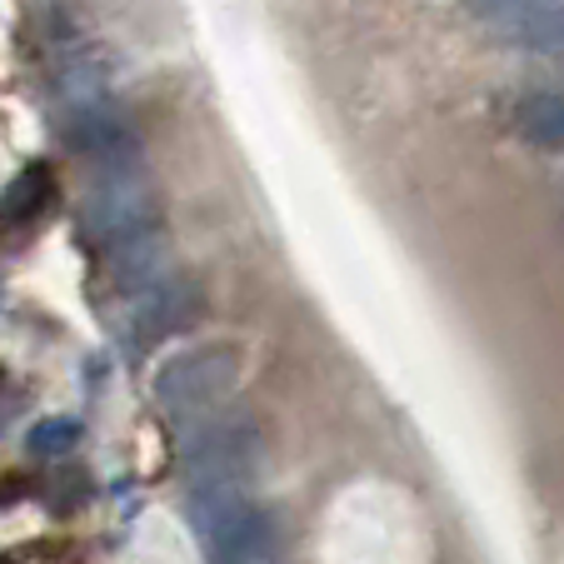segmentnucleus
I'll use <instances>...</instances> for the list:
<instances>
[{
	"label": "nucleus",
	"instance_id": "obj_1",
	"mask_svg": "<svg viewBox=\"0 0 564 564\" xmlns=\"http://www.w3.org/2000/svg\"><path fill=\"white\" fill-rule=\"evenodd\" d=\"M260 465V430L250 415L220 420L215 430H205L191 449H185V490H191V510L205 514L215 505L250 495V479Z\"/></svg>",
	"mask_w": 564,
	"mask_h": 564
},
{
	"label": "nucleus",
	"instance_id": "obj_2",
	"mask_svg": "<svg viewBox=\"0 0 564 564\" xmlns=\"http://www.w3.org/2000/svg\"><path fill=\"white\" fill-rule=\"evenodd\" d=\"M240 370H246V355L235 350V345H195V350L171 355L155 370V400L165 415L195 420L230 400Z\"/></svg>",
	"mask_w": 564,
	"mask_h": 564
},
{
	"label": "nucleus",
	"instance_id": "obj_3",
	"mask_svg": "<svg viewBox=\"0 0 564 564\" xmlns=\"http://www.w3.org/2000/svg\"><path fill=\"white\" fill-rule=\"evenodd\" d=\"M195 524H200V534H205L210 564H280L275 514H270L256 495H235V500L195 514Z\"/></svg>",
	"mask_w": 564,
	"mask_h": 564
},
{
	"label": "nucleus",
	"instance_id": "obj_4",
	"mask_svg": "<svg viewBox=\"0 0 564 564\" xmlns=\"http://www.w3.org/2000/svg\"><path fill=\"white\" fill-rule=\"evenodd\" d=\"M160 230V210H155V191L150 181H140L135 171H116L100 175V185L86 200V235L100 250H116L135 235Z\"/></svg>",
	"mask_w": 564,
	"mask_h": 564
},
{
	"label": "nucleus",
	"instance_id": "obj_5",
	"mask_svg": "<svg viewBox=\"0 0 564 564\" xmlns=\"http://www.w3.org/2000/svg\"><path fill=\"white\" fill-rule=\"evenodd\" d=\"M205 315V290L195 275H165L160 285H150L130 319V350H150V345L185 335L195 319Z\"/></svg>",
	"mask_w": 564,
	"mask_h": 564
},
{
	"label": "nucleus",
	"instance_id": "obj_6",
	"mask_svg": "<svg viewBox=\"0 0 564 564\" xmlns=\"http://www.w3.org/2000/svg\"><path fill=\"white\" fill-rule=\"evenodd\" d=\"M65 130H70V145L80 150L86 160H96L106 175L116 171H135V130L130 120L120 116L110 100H96V106H80V110H65Z\"/></svg>",
	"mask_w": 564,
	"mask_h": 564
},
{
	"label": "nucleus",
	"instance_id": "obj_7",
	"mask_svg": "<svg viewBox=\"0 0 564 564\" xmlns=\"http://www.w3.org/2000/svg\"><path fill=\"white\" fill-rule=\"evenodd\" d=\"M51 205H55V175H51L45 160H31V165L6 185V195H0V235L35 225Z\"/></svg>",
	"mask_w": 564,
	"mask_h": 564
},
{
	"label": "nucleus",
	"instance_id": "obj_8",
	"mask_svg": "<svg viewBox=\"0 0 564 564\" xmlns=\"http://www.w3.org/2000/svg\"><path fill=\"white\" fill-rule=\"evenodd\" d=\"M510 126L524 145L534 150H564V90H530L514 100Z\"/></svg>",
	"mask_w": 564,
	"mask_h": 564
},
{
	"label": "nucleus",
	"instance_id": "obj_9",
	"mask_svg": "<svg viewBox=\"0 0 564 564\" xmlns=\"http://www.w3.org/2000/svg\"><path fill=\"white\" fill-rule=\"evenodd\" d=\"M500 41L520 45V51L530 55H564V0H554V6H540V11L520 15V21L500 25Z\"/></svg>",
	"mask_w": 564,
	"mask_h": 564
},
{
	"label": "nucleus",
	"instance_id": "obj_10",
	"mask_svg": "<svg viewBox=\"0 0 564 564\" xmlns=\"http://www.w3.org/2000/svg\"><path fill=\"white\" fill-rule=\"evenodd\" d=\"M75 445H80V420L75 415H45L41 425L25 435V449L41 459H65Z\"/></svg>",
	"mask_w": 564,
	"mask_h": 564
},
{
	"label": "nucleus",
	"instance_id": "obj_11",
	"mask_svg": "<svg viewBox=\"0 0 564 564\" xmlns=\"http://www.w3.org/2000/svg\"><path fill=\"white\" fill-rule=\"evenodd\" d=\"M465 6H469V11H475L485 25H490V31H500V25L520 21V15L540 11V6H554V0H465Z\"/></svg>",
	"mask_w": 564,
	"mask_h": 564
},
{
	"label": "nucleus",
	"instance_id": "obj_12",
	"mask_svg": "<svg viewBox=\"0 0 564 564\" xmlns=\"http://www.w3.org/2000/svg\"><path fill=\"white\" fill-rule=\"evenodd\" d=\"M61 495H65V465L45 479V500H51V510H61ZM70 495H75V500H86V495H90V479L80 475V469L70 475Z\"/></svg>",
	"mask_w": 564,
	"mask_h": 564
},
{
	"label": "nucleus",
	"instance_id": "obj_13",
	"mask_svg": "<svg viewBox=\"0 0 564 564\" xmlns=\"http://www.w3.org/2000/svg\"><path fill=\"white\" fill-rule=\"evenodd\" d=\"M15 500H25V479L21 475H6V479H0V510H11Z\"/></svg>",
	"mask_w": 564,
	"mask_h": 564
}]
</instances>
